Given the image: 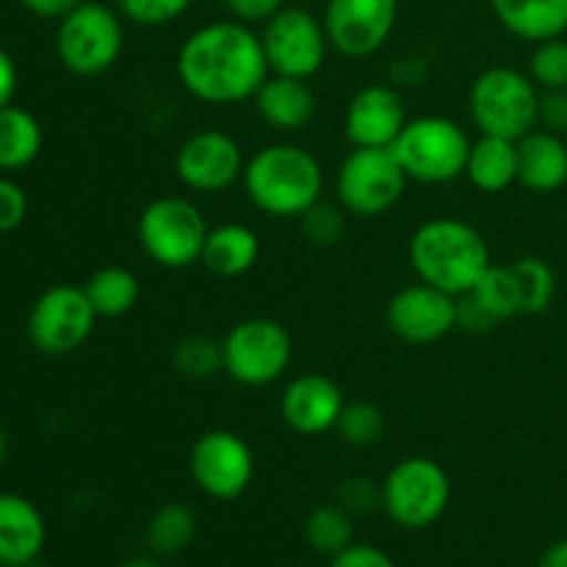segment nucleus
Returning a JSON list of instances; mask_svg holds the SVG:
<instances>
[{
    "label": "nucleus",
    "mask_w": 567,
    "mask_h": 567,
    "mask_svg": "<svg viewBox=\"0 0 567 567\" xmlns=\"http://www.w3.org/2000/svg\"><path fill=\"white\" fill-rule=\"evenodd\" d=\"M513 266L520 280V291H524V316L546 313L557 299V275L551 264L537 255H526V258L513 260Z\"/></svg>",
    "instance_id": "7c9ffc66"
},
{
    "label": "nucleus",
    "mask_w": 567,
    "mask_h": 567,
    "mask_svg": "<svg viewBox=\"0 0 567 567\" xmlns=\"http://www.w3.org/2000/svg\"><path fill=\"white\" fill-rule=\"evenodd\" d=\"M44 144L42 125L20 105L0 109V172H20L39 158Z\"/></svg>",
    "instance_id": "393cba45"
},
{
    "label": "nucleus",
    "mask_w": 567,
    "mask_h": 567,
    "mask_svg": "<svg viewBox=\"0 0 567 567\" xmlns=\"http://www.w3.org/2000/svg\"><path fill=\"white\" fill-rule=\"evenodd\" d=\"M465 297L474 299L496 327L515 316H524V291H520V280L513 264H493L476 282L474 291H468Z\"/></svg>",
    "instance_id": "cd10ccee"
},
{
    "label": "nucleus",
    "mask_w": 567,
    "mask_h": 567,
    "mask_svg": "<svg viewBox=\"0 0 567 567\" xmlns=\"http://www.w3.org/2000/svg\"><path fill=\"white\" fill-rule=\"evenodd\" d=\"M188 474L214 502H236L255 480V454L233 430H208L192 443Z\"/></svg>",
    "instance_id": "ddd939ff"
},
{
    "label": "nucleus",
    "mask_w": 567,
    "mask_h": 567,
    "mask_svg": "<svg viewBox=\"0 0 567 567\" xmlns=\"http://www.w3.org/2000/svg\"><path fill=\"white\" fill-rule=\"evenodd\" d=\"M0 567H9V565H3V563H0Z\"/></svg>",
    "instance_id": "09e8293b"
},
{
    "label": "nucleus",
    "mask_w": 567,
    "mask_h": 567,
    "mask_svg": "<svg viewBox=\"0 0 567 567\" xmlns=\"http://www.w3.org/2000/svg\"><path fill=\"white\" fill-rule=\"evenodd\" d=\"M465 177L485 194H502L518 183V142L502 136H485L471 142Z\"/></svg>",
    "instance_id": "b1692460"
},
{
    "label": "nucleus",
    "mask_w": 567,
    "mask_h": 567,
    "mask_svg": "<svg viewBox=\"0 0 567 567\" xmlns=\"http://www.w3.org/2000/svg\"><path fill=\"white\" fill-rule=\"evenodd\" d=\"M83 288L100 319H122L136 308L142 297L138 275L127 266H103L89 277Z\"/></svg>",
    "instance_id": "a878e982"
},
{
    "label": "nucleus",
    "mask_w": 567,
    "mask_h": 567,
    "mask_svg": "<svg viewBox=\"0 0 567 567\" xmlns=\"http://www.w3.org/2000/svg\"><path fill=\"white\" fill-rule=\"evenodd\" d=\"M175 70L183 89L208 105L252 100L271 75L260 33L241 20H216L188 33Z\"/></svg>",
    "instance_id": "f257e3e1"
},
{
    "label": "nucleus",
    "mask_w": 567,
    "mask_h": 567,
    "mask_svg": "<svg viewBox=\"0 0 567 567\" xmlns=\"http://www.w3.org/2000/svg\"><path fill=\"white\" fill-rule=\"evenodd\" d=\"M391 150L410 181L443 186L465 175L471 138L463 125L449 116L426 114L408 120Z\"/></svg>",
    "instance_id": "423d86ee"
},
{
    "label": "nucleus",
    "mask_w": 567,
    "mask_h": 567,
    "mask_svg": "<svg viewBox=\"0 0 567 567\" xmlns=\"http://www.w3.org/2000/svg\"><path fill=\"white\" fill-rule=\"evenodd\" d=\"M252 103L260 120L269 127H275L277 133L302 131V127L313 122L316 111H319V100H316L313 86L308 81L275 75V72L255 92Z\"/></svg>",
    "instance_id": "aec40b11"
},
{
    "label": "nucleus",
    "mask_w": 567,
    "mask_h": 567,
    "mask_svg": "<svg viewBox=\"0 0 567 567\" xmlns=\"http://www.w3.org/2000/svg\"><path fill=\"white\" fill-rule=\"evenodd\" d=\"M382 509L396 526L430 529L446 515L452 480L432 457H404L382 480Z\"/></svg>",
    "instance_id": "6e6552de"
},
{
    "label": "nucleus",
    "mask_w": 567,
    "mask_h": 567,
    "mask_svg": "<svg viewBox=\"0 0 567 567\" xmlns=\"http://www.w3.org/2000/svg\"><path fill=\"white\" fill-rule=\"evenodd\" d=\"M208 221L203 210L186 197H155L138 214V244L155 266L169 271L192 269L203 258Z\"/></svg>",
    "instance_id": "0eeeda50"
},
{
    "label": "nucleus",
    "mask_w": 567,
    "mask_h": 567,
    "mask_svg": "<svg viewBox=\"0 0 567 567\" xmlns=\"http://www.w3.org/2000/svg\"><path fill=\"white\" fill-rule=\"evenodd\" d=\"M341 385L327 374L310 371V374L293 377L280 396V415L291 432L302 437H319L336 430L343 413Z\"/></svg>",
    "instance_id": "a211bd4d"
},
{
    "label": "nucleus",
    "mask_w": 567,
    "mask_h": 567,
    "mask_svg": "<svg viewBox=\"0 0 567 567\" xmlns=\"http://www.w3.org/2000/svg\"><path fill=\"white\" fill-rule=\"evenodd\" d=\"M338 504H341L347 513H352L354 518H358V515H369L377 504L382 507V487H377L374 482L365 480V476H354V480H347L341 485V491H338Z\"/></svg>",
    "instance_id": "c9c22d12"
},
{
    "label": "nucleus",
    "mask_w": 567,
    "mask_h": 567,
    "mask_svg": "<svg viewBox=\"0 0 567 567\" xmlns=\"http://www.w3.org/2000/svg\"><path fill=\"white\" fill-rule=\"evenodd\" d=\"M518 183L535 194H551L567 183V138L535 127L518 138Z\"/></svg>",
    "instance_id": "412c9836"
},
{
    "label": "nucleus",
    "mask_w": 567,
    "mask_h": 567,
    "mask_svg": "<svg viewBox=\"0 0 567 567\" xmlns=\"http://www.w3.org/2000/svg\"><path fill=\"white\" fill-rule=\"evenodd\" d=\"M532 81L540 86V92L567 89V39H546L537 42L529 61Z\"/></svg>",
    "instance_id": "473e14b6"
},
{
    "label": "nucleus",
    "mask_w": 567,
    "mask_h": 567,
    "mask_svg": "<svg viewBox=\"0 0 567 567\" xmlns=\"http://www.w3.org/2000/svg\"><path fill=\"white\" fill-rule=\"evenodd\" d=\"M537 127L567 138V89L540 92V122Z\"/></svg>",
    "instance_id": "58836bf2"
},
{
    "label": "nucleus",
    "mask_w": 567,
    "mask_h": 567,
    "mask_svg": "<svg viewBox=\"0 0 567 567\" xmlns=\"http://www.w3.org/2000/svg\"><path fill=\"white\" fill-rule=\"evenodd\" d=\"M116 6H120V14L133 25L161 28L181 20L192 0H116Z\"/></svg>",
    "instance_id": "f704fd0d"
},
{
    "label": "nucleus",
    "mask_w": 567,
    "mask_h": 567,
    "mask_svg": "<svg viewBox=\"0 0 567 567\" xmlns=\"http://www.w3.org/2000/svg\"><path fill=\"white\" fill-rule=\"evenodd\" d=\"M48 543L44 515L20 493H0V563L22 567L42 559Z\"/></svg>",
    "instance_id": "6ab92c4d"
},
{
    "label": "nucleus",
    "mask_w": 567,
    "mask_h": 567,
    "mask_svg": "<svg viewBox=\"0 0 567 567\" xmlns=\"http://www.w3.org/2000/svg\"><path fill=\"white\" fill-rule=\"evenodd\" d=\"M28 194L11 177H0V233H11L25 221Z\"/></svg>",
    "instance_id": "e433bc0d"
},
{
    "label": "nucleus",
    "mask_w": 567,
    "mask_h": 567,
    "mask_svg": "<svg viewBox=\"0 0 567 567\" xmlns=\"http://www.w3.org/2000/svg\"><path fill=\"white\" fill-rule=\"evenodd\" d=\"M22 567H48L42 563V559H33V563H28V565H22Z\"/></svg>",
    "instance_id": "de8ad7c7"
},
{
    "label": "nucleus",
    "mask_w": 567,
    "mask_h": 567,
    "mask_svg": "<svg viewBox=\"0 0 567 567\" xmlns=\"http://www.w3.org/2000/svg\"><path fill=\"white\" fill-rule=\"evenodd\" d=\"M299 230H302L305 241L313 244V247H332L343 238V208H336V205H327L324 199L313 205L310 210H305L299 216Z\"/></svg>",
    "instance_id": "72a5a7b5"
},
{
    "label": "nucleus",
    "mask_w": 567,
    "mask_h": 567,
    "mask_svg": "<svg viewBox=\"0 0 567 567\" xmlns=\"http://www.w3.org/2000/svg\"><path fill=\"white\" fill-rule=\"evenodd\" d=\"M6 457H9V432L0 426V468H3Z\"/></svg>",
    "instance_id": "a18cd8bd"
},
{
    "label": "nucleus",
    "mask_w": 567,
    "mask_h": 567,
    "mask_svg": "<svg viewBox=\"0 0 567 567\" xmlns=\"http://www.w3.org/2000/svg\"><path fill=\"white\" fill-rule=\"evenodd\" d=\"M430 78V61L424 55L408 53L391 66V83L393 86H424Z\"/></svg>",
    "instance_id": "a19ab883"
},
{
    "label": "nucleus",
    "mask_w": 567,
    "mask_h": 567,
    "mask_svg": "<svg viewBox=\"0 0 567 567\" xmlns=\"http://www.w3.org/2000/svg\"><path fill=\"white\" fill-rule=\"evenodd\" d=\"M100 316L94 313L86 288L59 282L37 297L28 313V338L33 349L50 358L78 352L92 338Z\"/></svg>",
    "instance_id": "9b49d317"
},
{
    "label": "nucleus",
    "mask_w": 567,
    "mask_h": 567,
    "mask_svg": "<svg viewBox=\"0 0 567 567\" xmlns=\"http://www.w3.org/2000/svg\"><path fill=\"white\" fill-rule=\"evenodd\" d=\"M199 529L197 513L183 502L161 504L147 520V546L155 557H177L194 543Z\"/></svg>",
    "instance_id": "bb28decb"
},
{
    "label": "nucleus",
    "mask_w": 567,
    "mask_h": 567,
    "mask_svg": "<svg viewBox=\"0 0 567 567\" xmlns=\"http://www.w3.org/2000/svg\"><path fill=\"white\" fill-rule=\"evenodd\" d=\"M244 150L230 133L203 127L181 142L175 153V175L188 192L219 194L236 186L244 175Z\"/></svg>",
    "instance_id": "4468645a"
},
{
    "label": "nucleus",
    "mask_w": 567,
    "mask_h": 567,
    "mask_svg": "<svg viewBox=\"0 0 567 567\" xmlns=\"http://www.w3.org/2000/svg\"><path fill=\"white\" fill-rule=\"evenodd\" d=\"M457 305L460 297L419 280L393 293L385 308V324L399 341L430 347L457 330Z\"/></svg>",
    "instance_id": "dca6fc26"
},
{
    "label": "nucleus",
    "mask_w": 567,
    "mask_h": 567,
    "mask_svg": "<svg viewBox=\"0 0 567 567\" xmlns=\"http://www.w3.org/2000/svg\"><path fill=\"white\" fill-rule=\"evenodd\" d=\"M125 17L97 0H83L55 28V55L78 78H97L114 70L125 50Z\"/></svg>",
    "instance_id": "39448f33"
},
{
    "label": "nucleus",
    "mask_w": 567,
    "mask_h": 567,
    "mask_svg": "<svg viewBox=\"0 0 567 567\" xmlns=\"http://www.w3.org/2000/svg\"><path fill=\"white\" fill-rule=\"evenodd\" d=\"M468 111L480 133L518 142L540 122V86L515 66H487L471 83Z\"/></svg>",
    "instance_id": "20e7f679"
},
{
    "label": "nucleus",
    "mask_w": 567,
    "mask_h": 567,
    "mask_svg": "<svg viewBox=\"0 0 567 567\" xmlns=\"http://www.w3.org/2000/svg\"><path fill=\"white\" fill-rule=\"evenodd\" d=\"M260 42L275 75L302 78V81L319 75L330 53L324 22L299 6H282L271 20H266Z\"/></svg>",
    "instance_id": "f8f14e48"
},
{
    "label": "nucleus",
    "mask_w": 567,
    "mask_h": 567,
    "mask_svg": "<svg viewBox=\"0 0 567 567\" xmlns=\"http://www.w3.org/2000/svg\"><path fill=\"white\" fill-rule=\"evenodd\" d=\"M537 567H567V537H563V540L551 543V546L543 551L540 563H537Z\"/></svg>",
    "instance_id": "c03bdc74"
},
{
    "label": "nucleus",
    "mask_w": 567,
    "mask_h": 567,
    "mask_svg": "<svg viewBox=\"0 0 567 567\" xmlns=\"http://www.w3.org/2000/svg\"><path fill=\"white\" fill-rule=\"evenodd\" d=\"M305 543L321 557L332 559L354 543V515L341 504H319L308 513L302 524Z\"/></svg>",
    "instance_id": "c85d7f7f"
},
{
    "label": "nucleus",
    "mask_w": 567,
    "mask_h": 567,
    "mask_svg": "<svg viewBox=\"0 0 567 567\" xmlns=\"http://www.w3.org/2000/svg\"><path fill=\"white\" fill-rule=\"evenodd\" d=\"M225 6L230 9L233 20L258 25V22L271 20L286 6V0H225Z\"/></svg>",
    "instance_id": "ea45409f"
},
{
    "label": "nucleus",
    "mask_w": 567,
    "mask_h": 567,
    "mask_svg": "<svg viewBox=\"0 0 567 567\" xmlns=\"http://www.w3.org/2000/svg\"><path fill=\"white\" fill-rule=\"evenodd\" d=\"M120 567H164V565L155 563V559L142 557V559H127V563H122Z\"/></svg>",
    "instance_id": "49530a36"
},
{
    "label": "nucleus",
    "mask_w": 567,
    "mask_h": 567,
    "mask_svg": "<svg viewBox=\"0 0 567 567\" xmlns=\"http://www.w3.org/2000/svg\"><path fill=\"white\" fill-rule=\"evenodd\" d=\"M408 183L391 147H354L336 172L338 203L360 219L388 214L404 197Z\"/></svg>",
    "instance_id": "9d476101"
},
{
    "label": "nucleus",
    "mask_w": 567,
    "mask_h": 567,
    "mask_svg": "<svg viewBox=\"0 0 567 567\" xmlns=\"http://www.w3.org/2000/svg\"><path fill=\"white\" fill-rule=\"evenodd\" d=\"M336 432L354 449H371L385 437V415L371 402H347Z\"/></svg>",
    "instance_id": "2f4dec72"
},
{
    "label": "nucleus",
    "mask_w": 567,
    "mask_h": 567,
    "mask_svg": "<svg viewBox=\"0 0 567 567\" xmlns=\"http://www.w3.org/2000/svg\"><path fill=\"white\" fill-rule=\"evenodd\" d=\"M496 20L524 42H546L567 33V0H491Z\"/></svg>",
    "instance_id": "5701e85b"
},
{
    "label": "nucleus",
    "mask_w": 567,
    "mask_h": 567,
    "mask_svg": "<svg viewBox=\"0 0 567 567\" xmlns=\"http://www.w3.org/2000/svg\"><path fill=\"white\" fill-rule=\"evenodd\" d=\"M172 365L181 377L194 382H203L225 371V349L216 338L203 336V332H192V336L181 338L172 349Z\"/></svg>",
    "instance_id": "c756f323"
},
{
    "label": "nucleus",
    "mask_w": 567,
    "mask_h": 567,
    "mask_svg": "<svg viewBox=\"0 0 567 567\" xmlns=\"http://www.w3.org/2000/svg\"><path fill=\"white\" fill-rule=\"evenodd\" d=\"M260 258L258 233L241 221H225L219 227H210L205 238L203 258L199 264L216 277H244Z\"/></svg>",
    "instance_id": "4be33fe9"
},
{
    "label": "nucleus",
    "mask_w": 567,
    "mask_h": 567,
    "mask_svg": "<svg viewBox=\"0 0 567 567\" xmlns=\"http://www.w3.org/2000/svg\"><path fill=\"white\" fill-rule=\"evenodd\" d=\"M20 3L39 20H64L83 0H20Z\"/></svg>",
    "instance_id": "79ce46f5"
},
{
    "label": "nucleus",
    "mask_w": 567,
    "mask_h": 567,
    "mask_svg": "<svg viewBox=\"0 0 567 567\" xmlns=\"http://www.w3.org/2000/svg\"><path fill=\"white\" fill-rule=\"evenodd\" d=\"M404 125L408 111L393 83L363 86L343 111V136L352 147H393Z\"/></svg>",
    "instance_id": "f3484780"
},
{
    "label": "nucleus",
    "mask_w": 567,
    "mask_h": 567,
    "mask_svg": "<svg viewBox=\"0 0 567 567\" xmlns=\"http://www.w3.org/2000/svg\"><path fill=\"white\" fill-rule=\"evenodd\" d=\"M17 92V64L3 48H0V109L11 105Z\"/></svg>",
    "instance_id": "37998d69"
},
{
    "label": "nucleus",
    "mask_w": 567,
    "mask_h": 567,
    "mask_svg": "<svg viewBox=\"0 0 567 567\" xmlns=\"http://www.w3.org/2000/svg\"><path fill=\"white\" fill-rule=\"evenodd\" d=\"M225 374L244 388H266L282 380L293 360V341L286 324L252 316L230 327L221 338Z\"/></svg>",
    "instance_id": "1a4fd4ad"
},
{
    "label": "nucleus",
    "mask_w": 567,
    "mask_h": 567,
    "mask_svg": "<svg viewBox=\"0 0 567 567\" xmlns=\"http://www.w3.org/2000/svg\"><path fill=\"white\" fill-rule=\"evenodd\" d=\"M241 183L260 214L299 219L324 194V169L310 150L293 142H275L247 161Z\"/></svg>",
    "instance_id": "7ed1b4c3"
},
{
    "label": "nucleus",
    "mask_w": 567,
    "mask_h": 567,
    "mask_svg": "<svg viewBox=\"0 0 567 567\" xmlns=\"http://www.w3.org/2000/svg\"><path fill=\"white\" fill-rule=\"evenodd\" d=\"M327 567H396V563L382 548L369 546V543H352L341 554H336Z\"/></svg>",
    "instance_id": "4c0bfd02"
},
{
    "label": "nucleus",
    "mask_w": 567,
    "mask_h": 567,
    "mask_svg": "<svg viewBox=\"0 0 567 567\" xmlns=\"http://www.w3.org/2000/svg\"><path fill=\"white\" fill-rule=\"evenodd\" d=\"M410 266L421 282L441 288L452 297L474 291L493 266L487 238L474 225L454 216H435L410 236Z\"/></svg>",
    "instance_id": "f03ea898"
},
{
    "label": "nucleus",
    "mask_w": 567,
    "mask_h": 567,
    "mask_svg": "<svg viewBox=\"0 0 567 567\" xmlns=\"http://www.w3.org/2000/svg\"><path fill=\"white\" fill-rule=\"evenodd\" d=\"M399 0H327L324 31L330 48L347 59H369L393 37Z\"/></svg>",
    "instance_id": "2eb2a0df"
}]
</instances>
